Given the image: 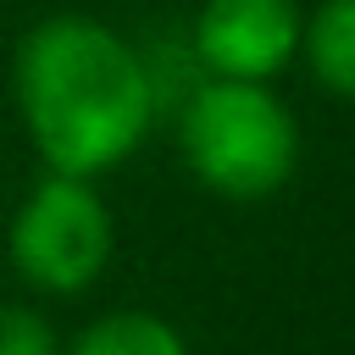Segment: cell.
<instances>
[{
  "label": "cell",
  "instance_id": "cell-7",
  "mask_svg": "<svg viewBox=\"0 0 355 355\" xmlns=\"http://www.w3.org/2000/svg\"><path fill=\"white\" fill-rule=\"evenodd\" d=\"M0 355H55L50 327L33 311H0Z\"/></svg>",
  "mask_w": 355,
  "mask_h": 355
},
{
  "label": "cell",
  "instance_id": "cell-3",
  "mask_svg": "<svg viewBox=\"0 0 355 355\" xmlns=\"http://www.w3.org/2000/svg\"><path fill=\"white\" fill-rule=\"evenodd\" d=\"M111 255V216L89 194L83 178H50L28 194L11 222V261L28 283L72 294L83 288Z\"/></svg>",
  "mask_w": 355,
  "mask_h": 355
},
{
  "label": "cell",
  "instance_id": "cell-1",
  "mask_svg": "<svg viewBox=\"0 0 355 355\" xmlns=\"http://www.w3.org/2000/svg\"><path fill=\"white\" fill-rule=\"evenodd\" d=\"M17 100L39 155L61 178L116 166L155 111L139 55L89 17H55L28 33L17 55Z\"/></svg>",
  "mask_w": 355,
  "mask_h": 355
},
{
  "label": "cell",
  "instance_id": "cell-5",
  "mask_svg": "<svg viewBox=\"0 0 355 355\" xmlns=\"http://www.w3.org/2000/svg\"><path fill=\"white\" fill-rule=\"evenodd\" d=\"M311 67L333 94L355 100V0H327L311 17Z\"/></svg>",
  "mask_w": 355,
  "mask_h": 355
},
{
  "label": "cell",
  "instance_id": "cell-4",
  "mask_svg": "<svg viewBox=\"0 0 355 355\" xmlns=\"http://www.w3.org/2000/svg\"><path fill=\"white\" fill-rule=\"evenodd\" d=\"M300 50V6L294 0H205L194 17V55L216 78L261 83L288 67Z\"/></svg>",
  "mask_w": 355,
  "mask_h": 355
},
{
  "label": "cell",
  "instance_id": "cell-6",
  "mask_svg": "<svg viewBox=\"0 0 355 355\" xmlns=\"http://www.w3.org/2000/svg\"><path fill=\"white\" fill-rule=\"evenodd\" d=\"M72 355H183V338L178 327H166L161 316H144V311H116L105 322H94Z\"/></svg>",
  "mask_w": 355,
  "mask_h": 355
},
{
  "label": "cell",
  "instance_id": "cell-2",
  "mask_svg": "<svg viewBox=\"0 0 355 355\" xmlns=\"http://www.w3.org/2000/svg\"><path fill=\"white\" fill-rule=\"evenodd\" d=\"M294 116L261 83H211L183 111V155L194 178L227 200H261L294 172Z\"/></svg>",
  "mask_w": 355,
  "mask_h": 355
}]
</instances>
